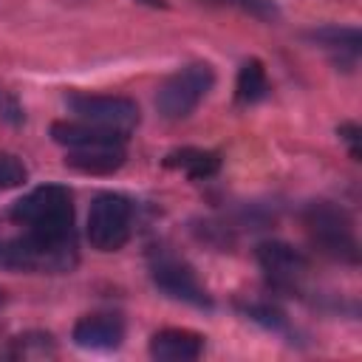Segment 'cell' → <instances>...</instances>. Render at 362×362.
Segmentation results:
<instances>
[{"label":"cell","instance_id":"cell-12","mask_svg":"<svg viewBox=\"0 0 362 362\" xmlns=\"http://www.w3.org/2000/svg\"><path fill=\"white\" fill-rule=\"evenodd\" d=\"M164 167L201 181L221 170V156L212 150H201V147H181V150H173L164 156Z\"/></svg>","mask_w":362,"mask_h":362},{"label":"cell","instance_id":"cell-3","mask_svg":"<svg viewBox=\"0 0 362 362\" xmlns=\"http://www.w3.org/2000/svg\"><path fill=\"white\" fill-rule=\"evenodd\" d=\"M212 82H215V74H212V65H206V62H192V65L175 71L158 88V96H156L158 113L173 122L187 119L201 105V99L209 93Z\"/></svg>","mask_w":362,"mask_h":362},{"label":"cell","instance_id":"cell-13","mask_svg":"<svg viewBox=\"0 0 362 362\" xmlns=\"http://www.w3.org/2000/svg\"><path fill=\"white\" fill-rule=\"evenodd\" d=\"M269 93V79H266V68L260 59H249L240 65L238 71V82H235V96L240 105H255L260 99H266Z\"/></svg>","mask_w":362,"mask_h":362},{"label":"cell","instance_id":"cell-14","mask_svg":"<svg viewBox=\"0 0 362 362\" xmlns=\"http://www.w3.org/2000/svg\"><path fill=\"white\" fill-rule=\"evenodd\" d=\"M317 42H322V45H328V48H339V51H348L351 57H356L359 54V45H362V37H359V31L356 28H320V31H314L311 34Z\"/></svg>","mask_w":362,"mask_h":362},{"label":"cell","instance_id":"cell-10","mask_svg":"<svg viewBox=\"0 0 362 362\" xmlns=\"http://www.w3.org/2000/svg\"><path fill=\"white\" fill-rule=\"evenodd\" d=\"M201 351H204V337L187 328H164L150 339V354L158 362H189L198 359Z\"/></svg>","mask_w":362,"mask_h":362},{"label":"cell","instance_id":"cell-1","mask_svg":"<svg viewBox=\"0 0 362 362\" xmlns=\"http://www.w3.org/2000/svg\"><path fill=\"white\" fill-rule=\"evenodd\" d=\"M11 218L28 229L42 246L74 263V204L59 184H45L23 195L11 206Z\"/></svg>","mask_w":362,"mask_h":362},{"label":"cell","instance_id":"cell-18","mask_svg":"<svg viewBox=\"0 0 362 362\" xmlns=\"http://www.w3.org/2000/svg\"><path fill=\"white\" fill-rule=\"evenodd\" d=\"M141 3H150V6H158L161 0H141Z\"/></svg>","mask_w":362,"mask_h":362},{"label":"cell","instance_id":"cell-17","mask_svg":"<svg viewBox=\"0 0 362 362\" xmlns=\"http://www.w3.org/2000/svg\"><path fill=\"white\" fill-rule=\"evenodd\" d=\"M339 139L348 144V150H351V158H354V161H359V127H356L354 122H345V124H339Z\"/></svg>","mask_w":362,"mask_h":362},{"label":"cell","instance_id":"cell-15","mask_svg":"<svg viewBox=\"0 0 362 362\" xmlns=\"http://www.w3.org/2000/svg\"><path fill=\"white\" fill-rule=\"evenodd\" d=\"M25 178H28L25 164L11 153H0V189H14Z\"/></svg>","mask_w":362,"mask_h":362},{"label":"cell","instance_id":"cell-8","mask_svg":"<svg viewBox=\"0 0 362 362\" xmlns=\"http://www.w3.org/2000/svg\"><path fill=\"white\" fill-rule=\"evenodd\" d=\"M71 337L79 348L110 351V348H119V342L124 339V322L116 314H88L76 320Z\"/></svg>","mask_w":362,"mask_h":362},{"label":"cell","instance_id":"cell-16","mask_svg":"<svg viewBox=\"0 0 362 362\" xmlns=\"http://www.w3.org/2000/svg\"><path fill=\"white\" fill-rule=\"evenodd\" d=\"M243 314L255 322H260L263 328H272V331H283L286 328V317L280 308L274 305H266V303H252V305H243Z\"/></svg>","mask_w":362,"mask_h":362},{"label":"cell","instance_id":"cell-6","mask_svg":"<svg viewBox=\"0 0 362 362\" xmlns=\"http://www.w3.org/2000/svg\"><path fill=\"white\" fill-rule=\"evenodd\" d=\"M257 263L266 272V277L277 286V288H294V283L305 274L308 260L300 249L283 243V240H266L257 246Z\"/></svg>","mask_w":362,"mask_h":362},{"label":"cell","instance_id":"cell-7","mask_svg":"<svg viewBox=\"0 0 362 362\" xmlns=\"http://www.w3.org/2000/svg\"><path fill=\"white\" fill-rule=\"evenodd\" d=\"M153 283L164 294H170L173 300L189 303L195 308H209L212 305L209 294L201 288V283L195 280V274L184 263H178V260H158L153 266Z\"/></svg>","mask_w":362,"mask_h":362},{"label":"cell","instance_id":"cell-9","mask_svg":"<svg viewBox=\"0 0 362 362\" xmlns=\"http://www.w3.org/2000/svg\"><path fill=\"white\" fill-rule=\"evenodd\" d=\"M51 139L68 150L74 147H102V144H124L127 133L102 127L93 122H54L51 124Z\"/></svg>","mask_w":362,"mask_h":362},{"label":"cell","instance_id":"cell-2","mask_svg":"<svg viewBox=\"0 0 362 362\" xmlns=\"http://www.w3.org/2000/svg\"><path fill=\"white\" fill-rule=\"evenodd\" d=\"M303 221L308 226L311 240L325 255H331L337 260H345V263L359 260V246H356V238H354L351 218L339 206H334L328 201H314V204L305 206Z\"/></svg>","mask_w":362,"mask_h":362},{"label":"cell","instance_id":"cell-11","mask_svg":"<svg viewBox=\"0 0 362 362\" xmlns=\"http://www.w3.org/2000/svg\"><path fill=\"white\" fill-rule=\"evenodd\" d=\"M65 164L85 175H113L124 164V150H122V144L74 147V150H68Z\"/></svg>","mask_w":362,"mask_h":362},{"label":"cell","instance_id":"cell-4","mask_svg":"<svg viewBox=\"0 0 362 362\" xmlns=\"http://www.w3.org/2000/svg\"><path fill=\"white\" fill-rule=\"evenodd\" d=\"M130 201L119 192H102L88 212V240L99 252H119L130 238Z\"/></svg>","mask_w":362,"mask_h":362},{"label":"cell","instance_id":"cell-5","mask_svg":"<svg viewBox=\"0 0 362 362\" xmlns=\"http://www.w3.org/2000/svg\"><path fill=\"white\" fill-rule=\"evenodd\" d=\"M68 107L82 119L102 127H113L127 133L139 122V107L127 96H107V93H71Z\"/></svg>","mask_w":362,"mask_h":362}]
</instances>
